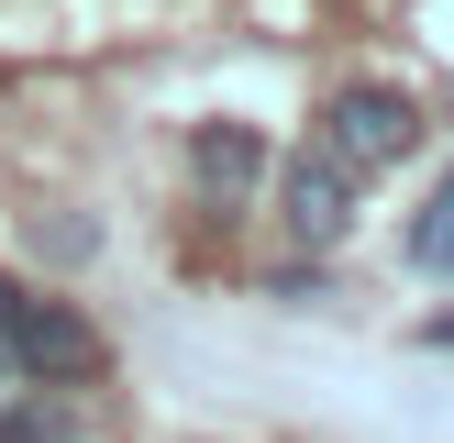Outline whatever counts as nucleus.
<instances>
[{
  "label": "nucleus",
  "mask_w": 454,
  "mask_h": 443,
  "mask_svg": "<svg viewBox=\"0 0 454 443\" xmlns=\"http://www.w3.org/2000/svg\"><path fill=\"white\" fill-rule=\"evenodd\" d=\"M0 366L34 377V388H89V377H100V332L67 299H34V288L0 277Z\"/></svg>",
  "instance_id": "nucleus-1"
},
{
  "label": "nucleus",
  "mask_w": 454,
  "mask_h": 443,
  "mask_svg": "<svg viewBox=\"0 0 454 443\" xmlns=\"http://www.w3.org/2000/svg\"><path fill=\"white\" fill-rule=\"evenodd\" d=\"M310 144H322L344 177H377V167H399V155L421 144V100H411V89H377V78H366V89H344V100L322 111V133H310Z\"/></svg>",
  "instance_id": "nucleus-2"
},
{
  "label": "nucleus",
  "mask_w": 454,
  "mask_h": 443,
  "mask_svg": "<svg viewBox=\"0 0 454 443\" xmlns=\"http://www.w3.org/2000/svg\"><path fill=\"white\" fill-rule=\"evenodd\" d=\"M288 233H300V244H344L355 233V177L333 167L322 144L288 155Z\"/></svg>",
  "instance_id": "nucleus-3"
},
{
  "label": "nucleus",
  "mask_w": 454,
  "mask_h": 443,
  "mask_svg": "<svg viewBox=\"0 0 454 443\" xmlns=\"http://www.w3.org/2000/svg\"><path fill=\"white\" fill-rule=\"evenodd\" d=\"M189 167H200V189L244 199V189H255V177H266V133H255V122H200Z\"/></svg>",
  "instance_id": "nucleus-4"
},
{
  "label": "nucleus",
  "mask_w": 454,
  "mask_h": 443,
  "mask_svg": "<svg viewBox=\"0 0 454 443\" xmlns=\"http://www.w3.org/2000/svg\"><path fill=\"white\" fill-rule=\"evenodd\" d=\"M411 266H421V277H454V177L421 199V222H411Z\"/></svg>",
  "instance_id": "nucleus-5"
},
{
  "label": "nucleus",
  "mask_w": 454,
  "mask_h": 443,
  "mask_svg": "<svg viewBox=\"0 0 454 443\" xmlns=\"http://www.w3.org/2000/svg\"><path fill=\"white\" fill-rule=\"evenodd\" d=\"M78 432V410H56V399H0V443H67Z\"/></svg>",
  "instance_id": "nucleus-6"
},
{
  "label": "nucleus",
  "mask_w": 454,
  "mask_h": 443,
  "mask_svg": "<svg viewBox=\"0 0 454 443\" xmlns=\"http://www.w3.org/2000/svg\"><path fill=\"white\" fill-rule=\"evenodd\" d=\"M89 244H100V233H89V222H34V255H56V266H78Z\"/></svg>",
  "instance_id": "nucleus-7"
},
{
  "label": "nucleus",
  "mask_w": 454,
  "mask_h": 443,
  "mask_svg": "<svg viewBox=\"0 0 454 443\" xmlns=\"http://www.w3.org/2000/svg\"><path fill=\"white\" fill-rule=\"evenodd\" d=\"M433 344H443V354H454V310H443V322H433Z\"/></svg>",
  "instance_id": "nucleus-8"
},
{
  "label": "nucleus",
  "mask_w": 454,
  "mask_h": 443,
  "mask_svg": "<svg viewBox=\"0 0 454 443\" xmlns=\"http://www.w3.org/2000/svg\"><path fill=\"white\" fill-rule=\"evenodd\" d=\"M0 399H12V366H0Z\"/></svg>",
  "instance_id": "nucleus-9"
}]
</instances>
